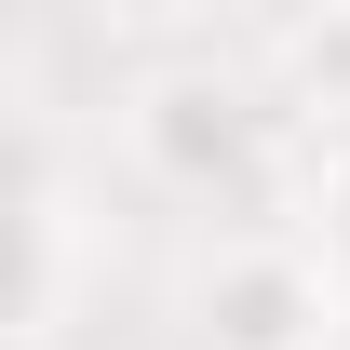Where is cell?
<instances>
[{
    "instance_id": "cell-2",
    "label": "cell",
    "mask_w": 350,
    "mask_h": 350,
    "mask_svg": "<svg viewBox=\"0 0 350 350\" xmlns=\"http://www.w3.org/2000/svg\"><path fill=\"white\" fill-rule=\"evenodd\" d=\"M189 337L202 350H337L350 337V283L323 269L310 229H229L189 269Z\"/></svg>"
},
{
    "instance_id": "cell-1",
    "label": "cell",
    "mask_w": 350,
    "mask_h": 350,
    "mask_svg": "<svg viewBox=\"0 0 350 350\" xmlns=\"http://www.w3.org/2000/svg\"><path fill=\"white\" fill-rule=\"evenodd\" d=\"M283 94L269 81H243V68H148V81L122 94V162H135V189H162V202H256L269 175H283Z\"/></svg>"
},
{
    "instance_id": "cell-3",
    "label": "cell",
    "mask_w": 350,
    "mask_h": 350,
    "mask_svg": "<svg viewBox=\"0 0 350 350\" xmlns=\"http://www.w3.org/2000/svg\"><path fill=\"white\" fill-rule=\"evenodd\" d=\"M256 81L283 94V122H310V135H350V0L297 14V27L269 41V68H256Z\"/></svg>"
},
{
    "instance_id": "cell-4",
    "label": "cell",
    "mask_w": 350,
    "mask_h": 350,
    "mask_svg": "<svg viewBox=\"0 0 350 350\" xmlns=\"http://www.w3.org/2000/svg\"><path fill=\"white\" fill-rule=\"evenodd\" d=\"M297 229H310V243H323V269H337V283H350V135H337V148H323V162H310V202H297Z\"/></svg>"
}]
</instances>
